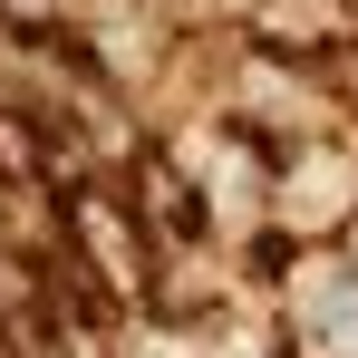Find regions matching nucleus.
Segmentation results:
<instances>
[{
  "label": "nucleus",
  "mask_w": 358,
  "mask_h": 358,
  "mask_svg": "<svg viewBox=\"0 0 358 358\" xmlns=\"http://www.w3.org/2000/svg\"><path fill=\"white\" fill-rule=\"evenodd\" d=\"M59 242H68V262L107 291V310H155V233H145V213H126V194L78 184Z\"/></svg>",
  "instance_id": "1"
},
{
  "label": "nucleus",
  "mask_w": 358,
  "mask_h": 358,
  "mask_svg": "<svg viewBox=\"0 0 358 358\" xmlns=\"http://www.w3.org/2000/svg\"><path fill=\"white\" fill-rule=\"evenodd\" d=\"M358 223V155L339 136H300V145H271V233L281 242H339Z\"/></svg>",
  "instance_id": "2"
},
{
  "label": "nucleus",
  "mask_w": 358,
  "mask_h": 358,
  "mask_svg": "<svg viewBox=\"0 0 358 358\" xmlns=\"http://www.w3.org/2000/svg\"><path fill=\"white\" fill-rule=\"evenodd\" d=\"M252 49L271 59H300V68H329L358 49V0H252Z\"/></svg>",
  "instance_id": "3"
},
{
  "label": "nucleus",
  "mask_w": 358,
  "mask_h": 358,
  "mask_svg": "<svg viewBox=\"0 0 358 358\" xmlns=\"http://www.w3.org/2000/svg\"><path fill=\"white\" fill-rule=\"evenodd\" d=\"M126 358H213V349H203V329H194V320L145 310V329H126Z\"/></svg>",
  "instance_id": "4"
}]
</instances>
